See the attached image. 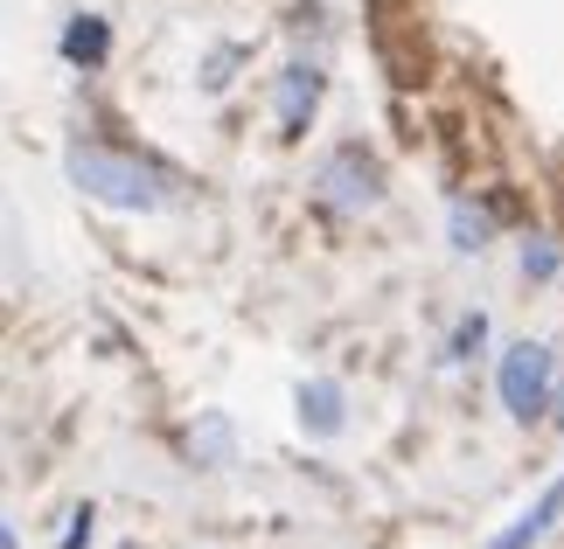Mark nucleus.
Returning <instances> with one entry per match:
<instances>
[{
    "label": "nucleus",
    "mask_w": 564,
    "mask_h": 549,
    "mask_svg": "<svg viewBox=\"0 0 564 549\" xmlns=\"http://www.w3.org/2000/svg\"><path fill=\"white\" fill-rule=\"evenodd\" d=\"M63 167H70V182L91 195L105 209H126V216H147L167 202V174L154 161H140V153H119V146H98V140H77L63 153Z\"/></svg>",
    "instance_id": "f257e3e1"
},
{
    "label": "nucleus",
    "mask_w": 564,
    "mask_h": 549,
    "mask_svg": "<svg viewBox=\"0 0 564 549\" xmlns=\"http://www.w3.org/2000/svg\"><path fill=\"white\" fill-rule=\"evenodd\" d=\"M551 376H557L551 348H544V341H516L509 355H502V369H495V389H502L509 417H536V410H551Z\"/></svg>",
    "instance_id": "f03ea898"
},
{
    "label": "nucleus",
    "mask_w": 564,
    "mask_h": 549,
    "mask_svg": "<svg viewBox=\"0 0 564 549\" xmlns=\"http://www.w3.org/2000/svg\"><path fill=\"white\" fill-rule=\"evenodd\" d=\"M314 195H321V209L328 216H362V209H377V161H362L356 146H341L321 161L314 174Z\"/></svg>",
    "instance_id": "7ed1b4c3"
},
{
    "label": "nucleus",
    "mask_w": 564,
    "mask_h": 549,
    "mask_svg": "<svg viewBox=\"0 0 564 549\" xmlns=\"http://www.w3.org/2000/svg\"><path fill=\"white\" fill-rule=\"evenodd\" d=\"M279 140H300L307 133V119H314V105H321V70L314 63H293L286 77H279Z\"/></svg>",
    "instance_id": "20e7f679"
},
{
    "label": "nucleus",
    "mask_w": 564,
    "mask_h": 549,
    "mask_svg": "<svg viewBox=\"0 0 564 549\" xmlns=\"http://www.w3.org/2000/svg\"><path fill=\"white\" fill-rule=\"evenodd\" d=\"M557 515H564V480H551V487H544V501H536V508H530L523 521H516V529H509V536H495L488 549H530V542H544Z\"/></svg>",
    "instance_id": "39448f33"
},
{
    "label": "nucleus",
    "mask_w": 564,
    "mask_h": 549,
    "mask_svg": "<svg viewBox=\"0 0 564 549\" xmlns=\"http://www.w3.org/2000/svg\"><path fill=\"white\" fill-rule=\"evenodd\" d=\"M300 425H307L314 438L341 431V389L335 383H307V389H300Z\"/></svg>",
    "instance_id": "423d86ee"
},
{
    "label": "nucleus",
    "mask_w": 564,
    "mask_h": 549,
    "mask_svg": "<svg viewBox=\"0 0 564 549\" xmlns=\"http://www.w3.org/2000/svg\"><path fill=\"white\" fill-rule=\"evenodd\" d=\"M63 56H70V63H105V21L98 14H77L70 35H63Z\"/></svg>",
    "instance_id": "0eeeda50"
},
{
    "label": "nucleus",
    "mask_w": 564,
    "mask_h": 549,
    "mask_svg": "<svg viewBox=\"0 0 564 549\" xmlns=\"http://www.w3.org/2000/svg\"><path fill=\"white\" fill-rule=\"evenodd\" d=\"M446 223H453V251H481V244H488V216H481V209L453 202V216H446Z\"/></svg>",
    "instance_id": "6e6552de"
},
{
    "label": "nucleus",
    "mask_w": 564,
    "mask_h": 549,
    "mask_svg": "<svg viewBox=\"0 0 564 549\" xmlns=\"http://www.w3.org/2000/svg\"><path fill=\"white\" fill-rule=\"evenodd\" d=\"M523 272H530V278H551V272H557V251H551V244L523 251Z\"/></svg>",
    "instance_id": "1a4fd4ad"
},
{
    "label": "nucleus",
    "mask_w": 564,
    "mask_h": 549,
    "mask_svg": "<svg viewBox=\"0 0 564 549\" xmlns=\"http://www.w3.org/2000/svg\"><path fill=\"white\" fill-rule=\"evenodd\" d=\"M481 334H488V320L474 314V320H460V334H453V355H467V348H481Z\"/></svg>",
    "instance_id": "9d476101"
},
{
    "label": "nucleus",
    "mask_w": 564,
    "mask_h": 549,
    "mask_svg": "<svg viewBox=\"0 0 564 549\" xmlns=\"http://www.w3.org/2000/svg\"><path fill=\"white\" fill-rule=\"evenodd\" d=\"M84 542H91V508H77L70 529H63V549H84Z\"/></svg>",
    "instance_id": "9b49d317"
},
{
    "label": "nucleus",
    "mask_w": 564,
    "mask_h": 549,
    "mask_svg": "<svg viewBox=\"0 0 564 549\" xmlns=\"http://www.w3.org/2000/svg\"><path fill=\"white\" fill-rule=\"evenodd\" d=\"M557 431H564V404H557Z\"/></svg>",
    "instance_id": "f8f14e48"
}]
</instances>
